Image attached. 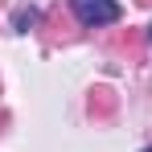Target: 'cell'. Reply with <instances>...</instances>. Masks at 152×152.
Segmentation results:
<instances>
[{
  "label": "cell",
  "mask_w": 152,
  "mask_h": 152,
  "mask_svg": "<svg viewBox=\"0 0 152 152\" xmlns=\"http://www.w3.org/2000/svg\"><path fill=\"white\" fill-rule=\"evenodd\" d=\"M86 107H91V115H95V119H111V115H115V107H119V95H115L111 86H95V91H91V99H86Z\"/></svg>",
  "instance_id": "2"
},
{
  "label": "cell",
  "mask_w": 152,
  "mask_h": 152,
  "mask_svg": "<svg viewBox=\"0 0 152 152\" xmlns=\"http://www.w3.org/2000/svg\"><path fill=\"white\" fill-rule=\"evenodd\" d=\"M144 152H152V148H144Z\"/></svg>",
  "instance_id": "9"
},
{
  "label": "cell",
  "mask_w": 152,
  "mask_h": 152,
  "mask_svg": "<svg viewBox=\"0 0 152 152\" xmlns=\"http://www.w3.org/2000/svg\"><path fill=\"white\" fill-rule=\"evenodd\" d=\"M4 119H8V115H4V111H0V124H4Z\"/></svg>",
  "instance_id": "7"
},
{
  "label": "cell",
  "mask_w": 152,
  "mask_h": 152,
  "mask_svg": "<svg viewBox=\"0 0 152 152\" xmlns=\"http://www.w3.org/2000/svg\"><path fill=\"white\" fill-rule=\"evenodd\" d=\"M50 29H53V33H50V41H74V37H78L62 12H50Z\"/></svg>",
  "instance_id": "3"
},
{
  "label": "cell",
  "mask_w": 152,
  "mask_h": 152,
  "mask_svg": "<svg viewBox=\"0 0 152 152\" xmlns=\"http://www.w3.org/2000/svg\"><path fill=\"white\" fill-rule=\"evenodd\" d=\"M136 4H140V8H152V0H136Z\"/></svg>",
  "instance_id": "6"
},
{
  "label": "cell",
  "mask_w": 152,
  "mask_h": 152,
  "mask_svg": "<svg viewBox=\"0 0 152 152\" xmlns=\"http://www.w3.org/2000/svg\"><path fill=\"white\" fill-rule=\"evenodd\" d=\"M37 21H41V17H37L33 8H21V12H17V29H21V33H29V29L37 25Z\"/></svg>",
  "instance_id": "4"
},
{
  "label": "cell",
  "mask_w": 152,
  "mask_h": 152,
  "mask_svg": "<svg viewBox=\"0 0 152 152\" xmlns=\"http://www.w3.org/2000/svg\"><path fill=\"white\" fill-rule=\"evenodd\" d=\"M74 4V17L82 25H111L119 21V4L115 0H70Z\"/></svg>",
  "instance_id": "1"
},
{
  "label": "cell",
  "mask_w": 152,
  "mask_h": 152,
  "mask_svg": "<svg viewBox=\"0 0 152 152\" xmlns=\"http://www.w3.org/2000/svg\"><path fill=\"white\" fill-rule=\"evenodd\" d=\"M148 37H152V25H148Z\"/></svg>",
  "instance_id": "8"
},
{
  "label": "cell",
  "mask_w": 152,
  "mask_h": 152,
  "mask_svg": "<svg viewBox=\"0 0 152 152\" xmlns=\"http://www.w3.org/2000/svg\"><path fill=\"white\" fill-rule=\"evenodd\" d=\"M119 45H124L127 53H136V50H140V33H132V29H127L124 37H119Z\"/></svg>",
  "instance_id": "5"
}]
</instances>
